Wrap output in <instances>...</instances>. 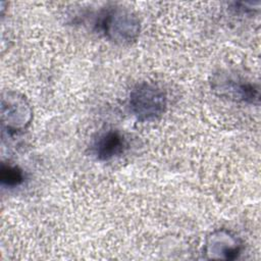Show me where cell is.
<instances>
[{
	"label": "cell",
	"mask_w": 261,
	"mask_h": 261,
	"mask_svg": "<svg viewBox=\"0 0 261 261\" xmlns=\"http://www.w3.org/2000/svg\"><path fill=\"white\" fill-rule=\"evenodd\" d=\"M0 180L1 184L8 188H15L23 184L24 173L16 165L2 163L0 169Z\"/></svg>",
	"instance_id": "obj_7"
},
{
	"label": "cell",
	"mask_w": 261,
	"mask_h": 261,
	"mask_svg": "<svg viewBox=\"0 0 261 261\" xmlns=\"http://www.w3.org/2000/svg\"><path fill=\"white\" fill-rule=\"evenodd\" d=\"M126 147L123 135L116 129H109L96 139L93 147L96 158L100 161H108L120 156Z\"/></svg>",
	"instance_id": "obj_6"
},
{
	"label": "cell",
	"mask_w": 261,
	"mask_h": 261,
	"mask_svg": "<svg viewBox=\"0 0 261 261\" xmlns=\"http://www.w3.org/2000/svg\"><path fill=\"white\" fill-rule=\"evenodd\" d=\"M242 249L243 243L238 236L225 228H220L207 237L204 253L208 259L234 260Z\"/></svg>",
	"instance_id": "obj_5"
},
{
	"label": "cell",
	"mask_w": 261,
	"mask_h": 261,
	"mask_svg": "<svg viewBox=\"0 0 261 261\" xmlns=\"http://www.w3.org/2000/svg\"><path fill=\"white\" fill-rule=\"evenodd\" d=\"M212 90L220 97L249 104L259 103V88L234 73H215L211 82Z\"/></svg>",
	"instance_id": "obj_4"
},
{
	"label": "cell",
	"mask_w": 261,
	"mask_h": 261,
	"mask_svg": "<svg viewBox=\"0 0 261 261\" xmlns=\"http://www.w3.org/2000/svg\"><path fill=\"white\" fill-rule=\"evenodd\" d=\"M32 117V107L23 95L14 91L2 94L1 122L8 135L19 134L27 129Z\"/></svg>",
	"instance_id": "obj_3"
},
{
	"label": "cell",
	"mask_w": 261,
	"mask_h": 261,
	"mask_svg": "<svg viewBox=\"0 0 261 261\" xmlns=\"http://www.w3.org/2000/svg\"><path fill=\"white\" fill-rule=\"evenodd\" d=\"M166 106L165 91L154 83L143 82L136 85L128 96L129 111L141 122L157 120L165 112Z\"/></svg>",
	"instance_id": "obj_2"
},
{
	"label": "cell",
	"mask_w": 261,
	"mask_h": 261,
	"mask_svg": "<svg viewBox=\"0 0 261 261\" xmlns=\"http://www.w3.org/2000/svg\"><path fill=\"white\" fill-rule=\"evenodd\" d=\"M96 27L107 40L118 45L135 42L140 34L139 18L134 12L121 6L103 10L98 16Z\"/></svg>",
	"instance_id": "obj_1"
}]
</instances>
